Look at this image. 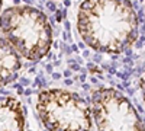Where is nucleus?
<instances>
[{
    "instance_id": "3",
    "label": "nucleus",
    "mask_w": 145,
    "mask_h": 131,
    "mask_svg": "<svg viewBox=\"0 0 145 131\" xmlns=\"http://www.w3.org/2000/svg\"><path fill=\"white\" fill-rule=\"evenodd\" d=\"M36 114L48 131H90L89 102L67 89H46L38 95Z\"/></svg>"
},
{
    "instance_id": "6",
    "label": "nucleus",
    "mask_w": 145,
    "mask_h": 131,
    "mask_svg": "<svg viewBox=\"0 0 145 131\" xmlns=\"http://www.w3.org/2000/svg\"><path fill=\"white\" fill-rule=\"evenodd\" d=\"M20 68V57L5 38L0 37V88L13 82L18 77Z\"/></svg>"
},
{
    "instance_id": "5",
    "label": "nucleus",
    "mask_w": 145,
    "mask_h": 131,
    "mask_svg": "<svg viewBox=\"0 0 145 131\" xmlns=\"http://www.w3.org/2000/svg\"><path fill=\"white\" fill-rule=\"evenodd\" d=\"M26 111L13 96H0V131H25Z\"/></svg>"
},
{
    "instance_id": "1",
    "label": "nucleus",
    "mask_w": 145,
    "mask_h": 131,
    "mask_svg": "<svg viewBox=\"0 0 145 131\" xmlns=\"http://www.w3.org/2000/svg\"><path fill=\"white\" fill-rule=\"evenodd\" d=\"M138 16L129 0H84L77 29L83 42L105 54H120L138 39Z\"/></svg>"
},
{
    "instance_id": "4",
    "label": "nucleus",
    "mask_w": 145,
    "mask_h": 131,
    "mask_svg": "<svg viewBox=\"0 0 145 131\" xmlns=\"http://www.w3.org/2000/svg\"><path fill=\"white\" fill-rule=\"evenodd\" d=\"M91 121L99 131H144L134 105L113 88H97L90 96Z\"/></svg>"
},
{
    "instance_id": "2",
    "label": "nucleus",
    "mask_w": 145,
    "mask_h": 131,
    "mask_svg": "<svg viewBox=\"0 0 145 131\" xmlns=\"http://www.w3.org/2000/svg\"><path fill=\"white\" fill-rule=\"evenodd\" d=\"M0 31L20 58L39 61L51 50L52 28L41 10L12 6L0 15Z\"/></svg>"
},
{
    "instance_id": "7",
    "label": "nucleus",
    "mask_w": 145,
    "mask_h": 131,
    "mask_svg": "<svg viewBox=\"0 0 145 131\" xmlns=\"http://www.w3.org/2000/svg\"><path fill=\"white\" fill-rule=\"evenodd\" d=\"M2 5H3V0H0V10H2Z\"/></svg>"
}]
</instances>
